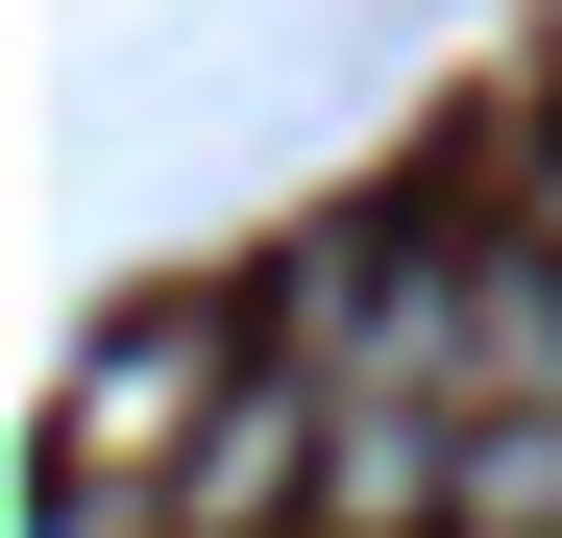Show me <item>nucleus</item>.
Masks as SVG:
<instances>
[{
  "mask_svg": "<svg viewBox=\"0 0 562 538\" xmlns=\"http://www.w3.org/2000/svg\"><path fill=\"white\" fill-rule=\"evenodd\" d=\"M440 538H562V392H490V416H464Z\"/></svg>",
  "mask_w": 562,
  "mask_h": 538,
  "instance_id": "nucleus-1",
  "label": "nucleus"
}]
</instances>
